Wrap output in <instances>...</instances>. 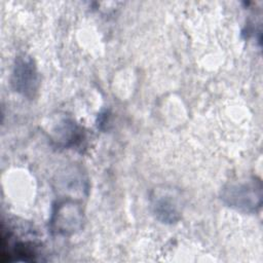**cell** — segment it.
I'll use <instances>...</instances> for the list:
<instances>
[{"label":"cell","instance_id":"6da1fadb","mask_svg":"<svg viewBox=\"0 0 263 263\" xmlns=\"http://www.w3.org/2000/svg\"><path fill=\"white\" fill-rule=\"evenodd\" d=\"M225 204L245 213H254L262 202V186L255 178L225 186L221 192Z\"/></svg>","mask_w":263,"mask_h":263},{"label":"cell","instance_id":"7a4b0ae2","mask_svg":"<svg viewBox=\"0 0 263 263\" xmlns=\"http://www.w3.org/2000/svg\"><path fill=\"white\" fill-rule=\"evenodd\" d=\"M11 85L22 96L33 99L39 88V75L33 59L26 53L16 57L11 73Z\"/></svg>","mask_w":263,"mask_h":263},{"label":"cell","instance_id":"3957f363","mask_svg":"<svg viewBox=\"0 0 263 263\" xmlns=\"http://www.w3.org/2000/svg\"><path fill=\"white\" fill-rule=\"evenodd\" d=\"M82 226V211L74 202H59L50 219L51 231L58 235H70Z\"/></svg>","mask_w":263,"mask_h":263},{"label":"cell","instance_id":"277c9868","mask_svg":"<svg viewBox=\"0 0 263 263\" xmlns=\"http://www.w3.org/2000/svg\"><path fill=\"white\" fill-rule=\"evenodd\" d=\"M179 195L172 189H155L150 197L153 215L162 223H175L180 219Z\"/></svg>","mask_w":263,"mask_h":263}]
</instances>
